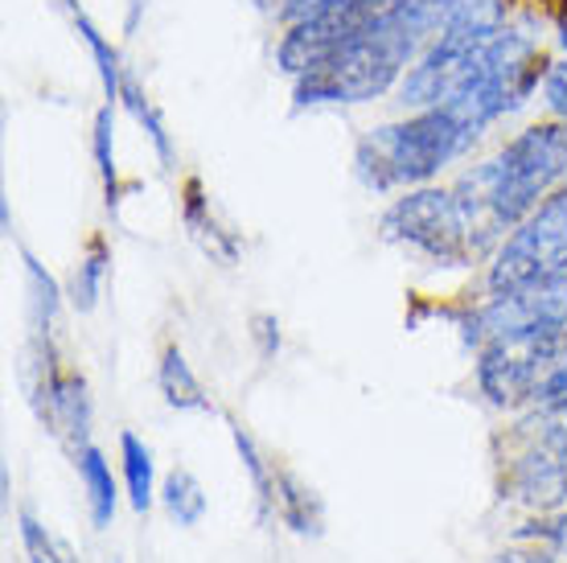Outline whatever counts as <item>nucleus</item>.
I'll return each instance as SVG.
<instances>
[{"label":"nucleus","instance_id":"nucleus-1","mask_svg":"<svg viewBox=\"0 0 567 563\" xmlns=\"http://www.w3.org/2000/svg\"><path fill=\"white\" fill-rule=\"evenodd\" d=\"M456 202L468 218L482 264L494 247L543 197L567 185V124L551 115H535L514 132L485 144L465 170L449 177Z\"/></svg>","mask_w":567,"mask_h":563},{"label":"nucleus","instance_id":"nucleus-2","mask_svg":"<svg viewBox=\"0 0 567 563\" xmlns=\"http://www.w3.org/2000/svg\"><path fill=\"white\" fill-rule=\"evenodd\" d=\"M485 144L489 136H482L453 108H415L358 132L350 173L367 194L395 197L415 185L449 182Z\"/></svg>","mask_w":567,"mask_h":563},{"label":"nucleus","instance_id":"nucleus-3","mask_svg":"<svg viewBox=\"0 0 567 563\" xmlns=\"http://www.w3.org/2000/svg\"><path fill=\"white\" fill-rule=\"evenodd\" d=\"M379 239L403 252L408 259H415V264H424V268H482L468 218L449 182L415 185V190L386 197V206L379 211Z\"/></svg>","mask_w":567,"mask_h":563},{"label":"nucleus","instance_id":"nucleus-4","mask_svg":"<svg viewBox=\"0 0 567 563\" xmlns=\"http://www.w3.org/2000/svg\"><path fill=\"white\" fill-rule=\"evenodd\" d=\"M502 498L535 514L567 506V403L514 416L502 457Z\"/></svg>","mask_w":567,"mask_h":563},{"label":"nucleus","instance_id":"nucleus-5","mask_svg":"<svg viewBox=\"0 0 567 563\" xmlns=\"http://www.w3.org/2000/svg\"><path fill=\"white\" fill-rule=\"evenodd\" d=\"M453 325L465 350H482L489 341H551L567 346V276L511 288V293L477 296L453 313Z\"/></svg>","mask_w":567,"mask_h":563},{"label":"nucleus","instance_id":"nucleus-6","mask_svg":"<svg viewBox=\"0 0 567 563\" xmlns=\"http://www.w3.org/2000/svg\"><path fill=\"white\" fill-rule=\"evenodd\" d=\"M567 276V185L543 197L482 264V296Z\"/></svg>","mask_w":567,"mask_h":563},{"label":"nucleus","instance_id":"nucleus-7","mask_svg":"<svg viewBox=\"0 0 567 563\" xmlns=\"http://www.w3.org/2000/svg\"><path fill=\"white\" fill-rule=\"evenodd\" d=\"M25 391L29 408L50 428V437L66 452L91 444L95 432V399L91 382L79 367H71L62 350H29L25 358Z\"/></svg>","mask_w":567,"mask_h":563},{"label":"nucleus","instance_id":"nucleus-8","mask_svg":"<svg viewBox=\"0 0 567 563\" xmlns=\"http://www.w3.org/2000/svg\"><path fill=\"white\" fill-rule=\"evenodd\" d=\"M177 211H182V226L189 243L198 247L210 264L218 268H239L243 259V235L235 231L227 214L218 211V202L210 197L206 182L198 173H185L182 185H177Z\"/></svg>","mask_w":567,"mask_h":563},{"label":"nucleus","instance_id":"nucleus-9","mask_svg":"<svg viewBox=\"0 0 567 563\" xmlns=\"http://www.w3.org/2000/svg\"><path fill=\"white\" fill-rule=\"evenodd\" d=\"M21 276H25V313H29V350H62V317L71 309L66 284L54 280V272L45 268L25 243H17Z\"/></svg>","mask_w":567,"mask_h":563},{"label":"nucleus","instance_id":"nucleus-10","mask_svg":"<svg viewBox=\"0 0 567 563\" xmlns=\"http://www.w3.org/2000/svg\"><path fill=\"white\" fill-rule=\"evenodd\" d=\"M74 473H79V485H83V502H86V519L95 531H107L115 522V510H120V478L112 473V461L107 452L91 440V444H79L71 452Z\"/></svg>","mask_w":567,"mask_h":563},{"label":"nucleus","instance_id":"nucleus-11","mask_svg":"<svg viewBox=\"0 0 567 563\" xmlns=\"http://www.w3.org/2000/svg\"><path fill=\"white\" fill-rule=\"evenodd\" d=\"M107 280H112V243H107L103 231H95V235L83 243V252H79L71 276H66V300H71V313L91 317V313L100 309L103 293H107Z\"/></svg>","mask_w":567,"mask_h":563},{"label":"nucleus","instance_id":"nucleus-12","mask_svg":"<svg viewBox=\"0 0 567 563\" xmlns=\"http://www.w3.org/2000/svg\"><path fill=\"white\" fill-rule=\"evenodd\" d=\"M276 522H284L297 539L326 535V502H321V493L288 465L276 469Z\"/></svg>","mask_w":567,"mask_h":563},{"label":"nucleus","instance_id":"nucleus-13","mask_svg":"<svg viewBox=\"0 0 567 563\" xmlns=\"http://www.w3.org/2000/svg\"><path fill=\"white\" fill-rule=\"evenodd\" d=\"M156 391L173 411H214L210 391L202 387L198 370L189 367L182 341H165L156 354Z\"/></svg>","mask_w":567,"mask_h":563},{"label":"nucleus","instance_id":"nucleus-14","mask_svg":"<svg viewBox=\"0 0 567 563\" xmlns=\"http://www.w3.org/2000/svg\"><path fill=\"white\" fill-rule=\"evenodd\" d=\"M227 428H230V440H235V452H239V465L251 481V490H256V510H259V522H271L276 519V469L280 461H271L264 444L251 437V428H243L235 416H227Z\"/></svg>","mask_w":567,"mask_h":563},{"label":"nucleus","instance_id":"nucleus-15","mask_svg":"<svg viewBox=\"0 0 567 563\" xmlns=\"http://www.w3.org/2000/svg\"><path fill=\"white\" fill-rule=\"evenodd\" d=\"M120 481H124L128 506L136 510V514H148V510H153V502L161 498L153 449H148V444H144L132 428H124V432H120Z\"/></svg>","mask_w":567,"mask_h":563},{"label":"nucleus","instance_id":"nucleus-16","mask_svg":"<svg viewBox=\"0 0 567 563\" xmlns=\"http://www.w3.org/2000/svg\"><path fill=\"white\" fill-rule=\"evenodd\" d=\"M115 115H120V108L107 99L95 108V115H91V156H95V173H100L103 185V206L112 218H120L124 190H120V161H115Z\"/></svg>","mask_w":567,"mask_h":563},{"label":"nucleus","instance_id":"nucleus-17","mask_svg":"<svg viewBox=\"0 0 567 563\" xmlns=\"http://www.w3.org/2000/svg\"><path fill=\"white\" fill-rule=\"evenodd\" d=\"M161 510L169 514L173 526H182V531H194V526H202V519H206V510H210V498H206V490H202V481L194 469L185 465H173L165 478H161Z\"/></svg>","mask_w":567,"mask_h":563},{"label":"nucleus","instance_id":"nucleus-18","mask_svg":"<svg viewBox=\"0 0 567 563\" xmlns=\"http://www.w3.org/2000/svg\"><path fill=\"white\" fill-rule=\"evenodd\" d=\"M17 535H21V547H25L29 563H66L71 560V547L58 543L29 510H17Z\"/></svg>","mask_w":567,"mask_h":563},{"label":"nucleus","instance_id":"nucleus-19","mask_svg":"<svg viewBox=\"0 0 567 563\" xmlns=\"http://www.w3.org/2000/svg\"><path fill=\"white\" fill-rule=\"evenodd\" d=\"M539 115L567 124V54H555L539 86Z\"/></svg>","mask_w":567,"mask_h":563},{"label":"nucleus","instance_id":"nucleus-20","mask_svg":"<svg viewBox=\"0 0 567 563\" xmlns=\"http://www.w3.org/2000/svg\"><path fill=\"white\" fill-rule=\"evenodd\" d=\"M326 0H251V9H256L264 21L271 25V33L284 25H292V21H305L312 9H321Z\"/></svg>","mask_w":567,"mask_h":563},{"label":"nucleus","instance_id":"nucleus-21","mask_svg":"<svg viewBox=\"0 0 567 563\" xmlns=\"http://www.w3.org/2000/svg\"><path fill=\"white\" fill-rule=\"evenodd\" d=\"M251 341L259 346V358H276L284 346L280 338V317L276 313H251Z\"/></svg>","mask_w":567,"mask_h":563},{"label":"nucleus","instance_id":"nucleus-22","mask_svg":"<svg viewBox=\"0 0 567 563\" xmlns=\"http://www.w3.org/2000/svg\"><path fill=\"white\" fill-rule=\"evenodd\" d=\"M564 555L555 547H547V543H518V547H506V551H497V555H489L485 563H559Z\"/></svg>","mask_w":567,"mask_h":563},{"label":"nucleus","instance_id":"nucleus-23","mask_svg":"<svg viewBox=\"0 0 567 563\" xmlns=\"http://www.w3.org/2000/svg\"><path fill=\"white\" fill-rule=\"evenodd\" d=\"M567 403V354L555 362V370L547 375V382L535 395V408H564Z\"/></svg>","mask_w":567,"mask_h":563},{"label":"nucleus","instance_id":"nucleus-24","mask_svg":"<svg viewBox=\"0 0 567 563\" xmlns=\"http://www.w3.org/2000/svg\"><path fill=\"white\" fill-rule=\"evenodd\" d=\"M551 42H555V54H567V0H555Z\"/></svg>","mask_w":567,"mask_h":563},{"label":"nucleus","instance_id":"nucleus-25","mask_svg":"<svg viewBox=\"0 0 567 563\" xmlns=\"http://www.w3.org/2000/svg\"><path fill=\"white\" fill-rule=\"evenodd\" d=\"M107 563H124V560H107Z\"/></svg>","mask_w":567,"mask_h":563},{"label":"nucleus","instance_id":"nucleus-26","mask_svg":"<svg viewBox=\"0 0 567 563\" xmlns=\"http://www.w3.org/2000/svg\"><path fill=\"white\" fill-rule=\"evenodd\" d=\"M66 563H79V560H74V555H71V560H66Z\"/></svg>","mask_w":567,"mask_h":563}]
</instances>
